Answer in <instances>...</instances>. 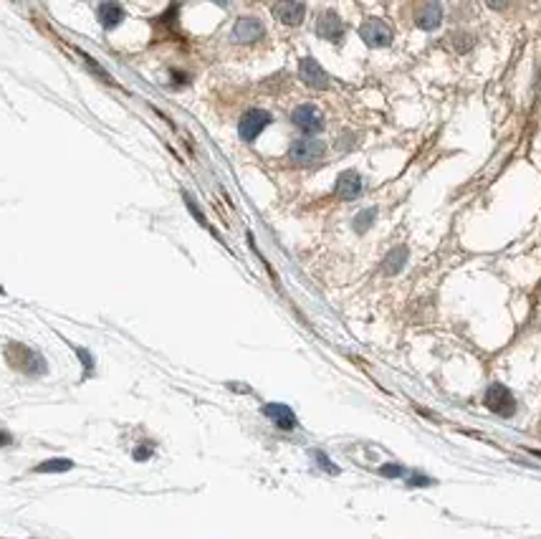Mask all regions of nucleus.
Returning a JSON list of instances; mask_svg holds the SVG:
<instances>
[{"label": "nucleus", "instance_id": "5", "mask_svg": "<svg viewBox=\"0 0 541 539\" xmlns=\"http://www.w3.org/2000/svg\"><path fill=\"white\" fill-rule=\"evenodd\" d=\"M268 124H270V114L266 109H248L241 117V122H238V134L243 137V142H253Z\"/></svg>", "mask_w": 541, "mask_h": 539}, {"label": "nucleus", "instance_id": "15", "mask_svg": "<svg viewBox=\"0 0 541 539\" xmlns=\"http://www.w3.org/2000/svg\"><path fill=\"white\" fill-rule=\"evenodd\" d=\"M407 264V248L405 246H397L385 256V271L387 273H400Z\"/></svg>", "mask_w": 541, "mask_h": 539}, {"label": "nucleus", "instance_id": "2", "mask_svg": "<svg viewBox=\"0 0 541 539\" xmlns=\"http://www.w3.org/2000/svg\"><path fill=\"white\" fill-rule=\"evenodd\" d=\"M486 408L491 413L501 415V418H511L516 413V398L511 395L506 385H491L486 390Z\"/></svg>", "mask_w": 541, "mask_h": 539}, {"label": "nucleus", "instance_id": "11", "mask_svg": "<svg viewBox=\"0 0 541 539\" xmlns=\"http://www.w3.org/2000/svg\"><path fill=\"white\" fill-rule=\"evenodd\" d=\"M362 193V177L357 170H344L339 177H337V195L341 200H354L360 198Z\"/></svg>", "mask_w": 541, "mask_h": 539}, {"label": "nucleus", "instance_id": "3", "mask_svg": "<svg viewBox=\"0 0 541 539\" xmlns=\"http://www.w3.org/2000/svg\"><path fill=\"white\" fill-rule=\"evenodd\" d=\"M326 154V145L319 140H296L289 150V157L296 165H316Z\"/></svg>", "mask_w": 541, "mask_h": 539}, {"label": "nucleus", "instance_id": "10", "mask_svg": "<svg viewBox=\"0 0 541 539\" xmlns=\"http://www.w3.org/2000/svg\"><path fill=\"white\" fill-rule=\"evenodd\" d=\"M316 33L324 38V41H332V43H339L341 38H344V23H341V18L337 13H324L316 21Z\"/></svg>", "mask_w": 541, "mask_h": 539}, {"label": "nucleus", "instance_id": "22", "mask_svg": "<svg viewBox=\"0 0 541 539\" xmlns=\"http://www.w3.org/2000/svg\"><path fill=\"white\" fill-rule=\"evenodd\" d=\"M417 483H430V478H425V476H415L412 481H410V486H417Z\"/></svg>", "mask_w": 541, "mask_h": 539}, {"label": "nucleus", "instance_id": "18", "mask_svg": "<svg viewBox=\"0 0 541 539\" xmlns=\"http://www.w3.org/2000/svg\"><path fill=\"white\" fill-rule=\"evenodd\" d=\"M382 476H387V478H397V476H403L405 469L403 466H397V463H387V466H382L380 469Z\"/></svg>", "mask_w": 541, "mask_h": 539}, {"label": "nucleus", "instance_id": "16", "mask_svg": "<svg viewBox=\"0 0 541 539\" xmlns=\"http://www.w3.org/2000/svg\"><path fill=\"white\" fill-rule=\"evenodd\" d=\"M74 469V461L69 458H51V461H43L35 466V474H61V471H71Z\"/></svg>", "mask_w": 541, "mask_h": 539}, {"label": "nucleus", "instance_id": "6", "mask_svg": "<svg viewBox=\"0 0 541 539\" xmlns=\"http://www.w3.org/2000/svg\"><path fill=\"white\" fill-rule=\"evenodd\" d=\"M291 122L304 134H316V132H321V127H324V114H321L314 104H301L293 109Z\"/></svg>", "mask_w": 541, "mask_h": 539}, {"label": "nucleus", "instance_id": "14", "mask_svg": "<svg viewBox=\"0 0 541 539\" xmlns=\"http://www.w3.org/2000/svg\"><path fill=\"white\" fill-rule=\"evenodd\" d=\"M99 21H102V26L109 31L117 29L119 23L124 21V10H122L119 3H102V6H99Z\"/></svg>", "mask_w": 541, "mask_h": 539}, {"label": "nucleus", "instance_id": "21", "mask_svg": "<svg viewBox=\"0 0 541 539\" xmlns=\"http://www.w3.org/2000/svg\"><path fill=\"white\" fill-rule=\"evenodd\" d=\"M150 453H152V449H137L134 451V458H137V461H147Z\"/></svg>", "mask_w": 541, "mask_h": 539}, {"label": "nucleus", "instance_id": "23", "mask_svg": "<svg viewBox=\"0 0 541 539\" xmlns=\"http://www.w3.org/2000/svg\"><path fill=\"white\" fill-rule=\"evenodd\" d=\"M8 443H10V435L6 431H0V446H8Z\"/></svg>", "mask_w": 541, "mask_h": 539}, {"label": "nucleus", "instance_id": "12", "mask_svg": "<svg viewBox=\"0 0 541 539\" xmlns=\"http://www.w3.org/2000/svg\"><path fill=\"white\" fill-rule=\"evenodd\" d=\"M273 15L286 26H298L304 21L306 6L304 3H278V6H273Z\"/></svg>", "mask_w": 541, "mask_h": 539}, {"label": "nucleus", "instance_id": "17", "mask_svg": "<svg viewBox=\"0 0 541 539\" xmlns=\"http://www.w3.org/2000/svg\"><path fill=\"white\" fill-rule=\"evenodd\" d=\"M377 218V208H367L364 213H360V216L354 218V231L357 233H364L369 231V225H372V220Z\"/></svg>", "mask_w": 541, "mask_h": 539}, {"label": "nucleus", "instance_id": "13", "mask_svg": "<svg viewBox=\"0 0 541 539\" xmlns=\"http://www.w3.org/2000/svg\"><path fill=\"white\" fill-rule=\"evenodd\" d=\"M440 21H443V8H440V3H425V6H420V13H417V26L423 31H433L440 26Z\"/></svg>", "mask_w": 541, "mask_h": 539}, {"label": "nucleus", "instance_id": "19", "mask_svg": "<svg viewBox=\"0 0 541 539\" xmlns=\"http://www.w3.org/2000/svg\"><path fill=\"white\" fill-rule=\"evenodd\" d=\"M314 458H316V461H319L321 469H326V471H329V474H339V469H337V466H334V463L329 461V458H326V456L321 453V451H314Z\"/></svg>", "mask_w": 541, "mask_h": 539}, {"label": "nucleus", "instance_id": "8", "mask_svg": "<svg viewBox=\"0 0 541 539\" xmlns=\"http://www.w3.org/2000/svg\"><path fill=\"white\" fill-rule=\"evenodd\" d=\"M264 35H266V29L258 18H241L233 26V41L236 43H253L258 38H264Z\"/></svg>", "mask_w": 541, "mask_h": 539}, {"label": "nucleus", "instance_id": "1", "mask_svg": "<svg viewBox=\"0 0 541 539\" xmlns=\"http://www.w3.org/2000/svg\"><path fill=\"white\" fill-rule=\"evenodd\" d=\"M8 360H10V364H13L15 370H21V372H28V375H41V372H46V362H43L41 355H35L33 350H28V347H23V344H10L8 347Z\"/></svg>", "mask_w": 541, "mask_h": 539}, {"label": "nucleus", "instance_id": "20", "mask_svg": "<svg viewBox=\"0 0 541 539\" xmlns=\"http://www.w3.org/2000/svg\"><path fill=\"white\" fill-rule=\"evenodd\" d=\"M185 203H188L190 213H193V216H195V218H197V220H200V223H202V225H208V218L202 216V213H200V208H197V203H195V200H193V198H190V195H188V193H185Z\"/></svg>", "mask_w": 541, "mask_h": 539}, {"label": "nucleus", "instance_id": "7", "mask_svg": "<svg viewBox=\"0 0 541 539\" xmlns=\"http://www.w3.org/2000/svg\"><path fill=\"white\" fill-rule=\"evenodd\" d=\"M298 74H301V81H304L306 86H312V89H326V86H329V74H326V71L321 69V63L312 56L301 58V63H298Z\"/></svg>", "mask_w": 541, "mask_h": 539}, {"label": "nucleus", "instance_id": "4", "mask_svg": "<svg viewBox=\"0 0 541 539\" xmlns=\"http://www.w3.org/2000/svg\"><path fill=\"white\" fill-rule=\"evenodd\" d=\"M360 35H362V41L367 43V46H372V49H385V46L392 43V31H389L387 23L380 21V18H369V21L362 23Z\"/></svg>", "mask_w": 541, "mask_h": 539}, {"label": "nucleus", "instance_id": "9", "mask_svg": "<svg viewBox=\"0 0 541 539\" xmlns=\"http://www.w3.org/2000/svg\"><path fill=\"white\" fill-rule=\"evenodd\" d=\"M264 415L276 428H281V431H293L296 428V415L284 403H268V405H264Z\"/></svg>", "mask_w": 541, "mask_h": 539}]
</instances>
